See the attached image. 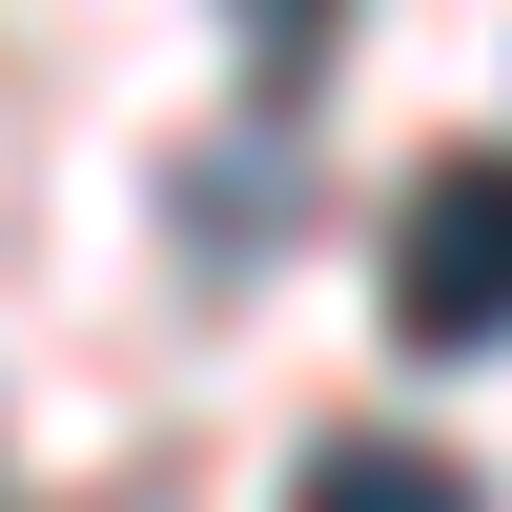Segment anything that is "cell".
Masks as SVG:
<instances>
[{"label": "cell", "mask_w": 512, "mask_h": 512, "mask_svg": "<svg viewBox=\"0 0 512 512\" xmlns=\"http://www.w3.org/2000/svg\"><path fill=\"white\" fill-rule=\"evenodd\" d=\"M123 512H164V492H123Z\"/></svg>", "instance_id": "obj_4"}, {"label": "cell", "mask_w": 512, "mask_h": 512, "mask_svg": "<svg viewBox=\"0 0 512 512\" xmlns=\"http://www.w3.org/2000/svg\"><path fill=\"white\" fill-rule=\"evenodd\" d=\"M390 349H512V164H431L390 205Z\"/></svg>", "instance_id": "obj_1"}, {"label": "cell", "mask_w": 512, "mask_h": 512, "mask_svg": "<svg viewBox=\"0 0 512 512\" xmlns=\"http://www.w3.org/2000/svg\"><path fill=\"white\" fill-rule=\"evenodd\" d=\"M226 21H246V62H267V82H308V62H328V21H349V0H226Z\"/></svg>", "instance_id": "obj_3"}, {"label": "cell", "mask_w": 512, "mask_h": 512, "mask_svg": "<svg viewBox=\"0 0 512 512\" xmlns=\"http://www.w3.org/2000/svg\"><path fill=\"white\" fill-rule=\"evenodd\" d=\"M287 512H492V492L451 472V451H410V431H328V451H308V492H287Z\"/></svg>", "instance_id": "obj_2"}]
</instances>
